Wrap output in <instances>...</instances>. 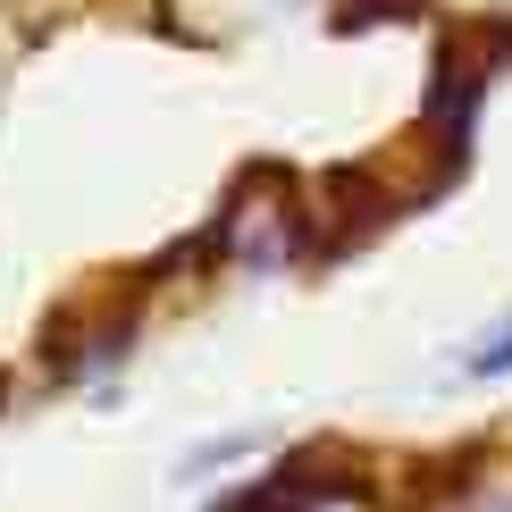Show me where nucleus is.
Instances as JSON below:
<instances>
[{
	"instance_id": "obj_1",
	"label": "nucleus",
	"mask_w": 512,
	"mask_h": 512,
	"mask_svg": "<svg viewBox=\"0 0 512 512\" xmlns=\"http://www.w3.org/2000/svg\"><path fill=\"white\" fill-rule=\"evenodd\" d=\"M504 370H512V328L496 336V345H479V353H471V378H504Z\"/></svg>"
}]
</instances>
